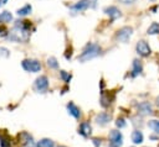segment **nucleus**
Masks as SVG:
<instances>
[{
    "label": "nucleus",
    "instance_id": "nucleus-1",
    "mask_svg": "<svg viewBox=\"0 0 159 147\" xmlns=\"http://www.w3.org/2000/svg\"><path fill=\"white\" fill-rule=\"evenodd\" d=\"M102 48L99 44L97 43H88L86 44V47L83 48V51L81 52V54L78 56V61L84 63V62H88L93 58H96L97 56H99Z\"/></svg>",
    "mask_w": 159,
    "mask_h": 147
},
{
    "label": "nucleus",
    "instance_id": "nucleus-2",
    "mask_svg": "<svg viewBox=\"0 0 159 147\" xmlns=\"http://www.w3.org/2000/svg\"><path fill=\"white\" fill-rule=\"evenodd\" d=\"M30 30H25V28H21V27H17L15 26L12 31L9 32V36L7 38L14 41V42H26L29 40V36H30Z\"/></svg>",
    "mask_w": 159,
    "mask_h": 147
},
{
    "label": "nucleus",
    "instance_id": "nucleus-3",
    "mask_svg": "<svg viewBox=\"0 0 159 147\" xmlns=\"http://www.w3.org/2000/svg\"><path fill=\"white\" fill-rule=\"evenodd\" d=\"M22 68L26 72H31V73H37L41 70V63L37 59H24L21 63Z\"/></svg>",
    "mask_w": 159,
    "mask_h": 147
},
{
    "label": "nucleus",
    "instance_id": "nucleus-4",
    "mask_svg": "<svg viewBox=\"0 0 159 147\" xmlns=\"http://www.w3.org/2000/svg\"><path fill=\"white\" fill-rule=\"evenodd\" d=\"M109 145L114 147H120L123 145V135L119 130H111L109 132Z\"/></svg>",
    "mask_w": 159,
    "mask_h": 147
},
{
    "label": "nucleus",
    "instance_id": "nucleus-5",
    "mask_svg": "<svg viewBox=\"0 0 159 147\" xmlns=\"http://www.w3.org/2000/svg\"><path fill=\"white\" fill-rule=\"evenodd\" d=\"M133 35V28L130 27V26H124V27H122V28H119L118 31H117V33H116V38L119 41V42H127L129 38H130V36Z\"/></svg>",
    "mask_w": 159,
    "mask_h": 147
},
{
    "label": "nucleus",
    "instance_id": "nucleus-6",
    "mask_svg": "<svg viewBox=\"0 0 159 147\" xmlns=\"http://www.w3.org/2000/svg\"><path fill=\"white\" fill-rule=\"evenodd\" d=\"M135 49H137V53H138L139 56H142V57H148V56L152 53V49H150L149 44H148L144 40H140V41L137 43Z\"/></svg>",
    "mask_w": 159,
    "mask_h": 147
},
{
    "label": "nucleus",
    "instance_id": "nucleus-7",
    "mask_svg": "<svg viewBox=\"0 0 159 147\" xmlns=\"http://www.w3.org/2000/svg\"><path fill=\"white\" fill-rule=\"evenodd\" d=\"M48 88V79L46 75H40L35 80V89L40 93H45Z\"/></svg>",
    "mask_w": 159,
    "mask_h": 147
},
{
    "label": "nucleus",
    "instance_id": "nucleus-8",
    "mask_svg": "<svg viewBox=\"0 0 159 147\" xmlns=\"http://www.w3.org/2000/svg\"><path fill=\"white\" fill-rule=\"evenodd\" d=\"M137 109H138V114H140L143 116L150 115L153 112V107H152V104L149 101H142V103H139L138 106H137Z\"/></svg>",
    "mask_w": 159,
    "mask_h": 147
},
{
    "label": "nucleus",
    "instance_id": "nucleus-9",
    "mask_svg": "<svg viewBox=\"0 0 159 147\" xmlns=\"http://www.w3.org/2000/svg\"><path fill=\"white\" fill-rule=\"evenodd\" d=\"M89 5H91V0H78L75 5L71 6V10L73 12H80V11L86 10Z\"/></svg>",
    "mask_w": 159,
    "mask_h": 147
},
{
    "label": "nucleus",
    "instance_id": "nucleus-10",
    "mask_svg": "<svg viewBox=\"0 0 159 147\" xmlns=\"http://www.w3.org/2000/svg\"><path fill=\"white\" fill-rule=\"evenodd\" d=\"M78 133L82 135L83 137H88L92 133V126H91V124L88 121L81 122V125L78 127Z\"/></svg>",
    "mask_w": 159,
    "mask_h": 147
},
{
    "label": "nucleus",
    "instance_id": "nucleus-11",
    "mask_svg": "<svg viewBox=\"0 0 159 147\" xmlns=\"http://www.w3.org/2000/svg\"><path fill=\"white\" fill-rule=\"evenodd\" d=\"M104 12L109 16L111 20H116V19H118V17L122 16L120 10H119L117 6H107V7L104 9Z\"/></svg>",
    "mask_w": 159,
    "mask_h": 147
},
{
    "label": "nucleus",
    "instance_id": "nucleus-12",
    "mask_svg": "<svg viewBox=\"0 0 159 147\" xmlns=\"http://www.w3.org/2000/svg\"><path fill=\"white\" fill-rule=\"evenodd\" d=\"M66 107H67V111H68V114H70L71 116H73L75 119H80V117H81V110H80V107H78L75 103L70 101Z\"/></svg>",
    "mask_w": 159,
    "mask_h": 147
},
{
    "label": "nucleus",
    "instance_id": "nucleus-13",
    "mask_svg": "<svg viewBox=\"0 0 159 147\" xmlns=\"http://www.w3.org/2000/svg\"><path fill=\"white\" fill-rule=\"evenodd\" d=\"M96 122L99 125V126H106L107 124H109L111 121V115L108 112H99L97 116H96Z\"/></svg>",
    "mask_w": 159,
    "mask_h": 147
},
{
    "label": "nucleus",
    "instance_id": "nucleus-14",
    "mask_svg": "<svg viewBox=\"0 0 159 147\" xmlns=\"http://www.w3.org/2000/svg\"><path fill=\"white\" fill-rule=\"evenodd\" d=\"M130 138H132V142H133L134 145H140V143H143V141H144V135H143V132H142L140 130H134V131L132 132Z\"/></svg>",
    "mask_w": 159,
    "mask_h": 147
},
{
    "label": "nucleus",
    "instance_id": "nucleus-15",
    "mask_svg": "<svg viewBox=\"0 0 159 147\" xmlns=\"http://www.w3.org/2000/svg\"><path fill=\"white\" fill-rule=\"evenodd\" d=\"M143 70V64L139 59H134L132 63V77H137L142 73Z\"/></svg>",
    "mask_w": 159,
    "mask_h": 147
},
{
    "label": "nucleus",
    "instance_id": "nucleus-16",
    "mask_svg": "<svg viewBox=\"0 0 159 147\" xmlns=\"http://www.w3.org/2000/svg\"><path fill=\"white\" fill-rule=\"evenodd\" d=\"M20 138H21V142L22 145H25V147L27 146H34V140H32V136L27 132H22L20 135Z\"/></svg>",
    "mask_w": 159,
    "mask_h": 147
},
{
    "label": "nucleus",
    "instance_id": "nucleus-17",
    "mask_svg": "<svg viewBox=\"0 0 159 147\" xmlns=\"http://www.w3.org/2000/svg\"><path fill=\"white\" fill-rule=\"evenodd\" d=\"M36 147H55V142L51 138H41L40 141H37Z\"/></svg>",
    "mask_w": 159,
    "mask_h": 147
},
{
    "label": "nucleus",
    "instance_id": "nucleus-18",
    "mask_svg": "<svg viewBox=\"0 0 159 147\" xmlns=\"http://www.w3.org/2000/svg\"><path fill=\"white\" fill-rule=\"evenodd\" d=\"M31 11H32V6H31L30 4H26L25 6H22L21 9H19L16 14H17L19 16H26V15H29Z\"/></svg>",
    "mask_w": 159,
    "mask_h": 147
},
{
    "label": "nucleus",
    "instance_id": "nucleus-19",
    "mask_svg": "<svg viewBox=\"0 0 159 147\" xmlns=\"http://www.w3.org/2000/svg\"><path fill=\"white\" fill-rule=\"evenodd\" d=\"M12 20V15L9 11H2L0 14V23H7Z\"/></svg>",
    "mask_w": 159,
    "mask_h": 147
},
{
    "label": "nucleus",
    "instance_id": "nucleus-20",
    "mask_svg": "<svg viewBox=\"0 0 159 147\" xmlns=\"http://www.w3.org/2000/svg\"><path fill=\"white\" fill-rule=\"evenodd\" d=\"M11 141L6 135H0V147H10Z\"/></svg>",
    "mask_w": 159,
    "mask_h": 147
},
{
    "label": "nucleus",
    "instance_id": "nucleus-21",
    "mask_svg": "<svg viewBox=\"0 0 159 147\" xmlns=\"http://www.w3.org/2000/svg\"><path fill=\"white\" fill-rule=\"evenodd\" d=\"M149 128H152L155 133H159V120H149L148 121Z\"/></svg>",
    "mask_w": 159,
    "mask_h": 147
},
{
    "label": "nucleus",
    "instance_id": "nucleus-22",
    "mask_svg": "<svg viewBox=\"0 0 159 147\" xmlns=\"http://www.w3.org/2000/svg\"><path fill=\"white\" fill-rule=\"evenodd\" d=\"M157 33H159V23L158 22H153L148 27V35H157Z\"/></svg>",
    "mask_w": 159,
    "mask_h": 147
},
{
    "label": "nucleus",
    "instance_id": "nucleus-23",
    "mask_svg": "<svg viewBox=\"0 0 159 147\" xmlns=\"http://www.w3.org/2000/svg\"><path fill=\"white\" fill-rule=\"evenodd\" d=\"M47 65L52 69H56V68H58V62L55 57H50V58H47Z\"/></svg>",
    "mask_w": 159,
    "mask_h": 147
},
{
    "label": "nucleus",
    "instance_id": "nucleus-24",
    "mask_svg": "<svg viewBox=\"0 0 159 147\" xmlns=\"http://www.w3.org/2000/svg\"><path fill=\"white\" fill-rule=\"evenodd\" d=\"M116 126H117L118 128H123V127L127 126V122H125V120H124L123 117H118V119L116 120Z\"/></svg>",
    "mask_w": 159,
    "mask_h": 147
},
{
    "label": "nucleus",
    "instance_id": "nucleus-25",
    "mask_svg": "<svg viewBox=\"0 0 159 147\" xmlns=\"http://www.w3.org/2000/svg\"><path fill=\"white\" fill-rule=\"evenodd\" d=\"M60 75H61L62 80L66 82V83H68V82L71 80V74H68V73L65 72V70H61V72H60Z\"/></svg>",
    "mask_w": 159,
    "mask_h": 147
},
{
    "label": "nucleus",
    "instance_id": "nucleus-26",
    "mask_svg": "<svg viewBox=\"0 0 159 147\" xmlns=\"http://www.w3.org/2000/svg\"><path fill=\"white\" fill-rule=\"evenodd\" d=\"M0 53H1V54H4L5 57H7V56L10 54V53H9V51H7L6 48H4V47H1V48H0Z\"/></svg>",
    "mask_w": 159,
    "mask_h": 147
},
{
    "label": "nucleus",
    "instance_id": "nucleus-27",
    "mask_svg": "<svg viewBox=\"0 0 159 147\" xmlns=\"http://www.w3.org/2000/svg\"><path fill=\"white\" fill-rule=\"evenodd\" d=\"M122 4H125V5H128V4H133L135 0H119Z\"/></svg>",
    "mask_w": 159,
    "mask_h": 147
},
{
    "label": "nucleus",
    "instance_id": "nucleus-28",
    "mask_svg": "<svg viewBox=\"0 0 159 147\" xmlns=\"http://www.w3.org/2000/svg\"><path fill=\"white\" fill-rule=\"evenodd\" d=\"M155 104H157L158 107H159V96H157V99H155Z\"/></svg>",
    "mask_w": 159,
    "mask_h": 147
},
{
    "label": "nucleus",
    "instance_id": "nucleus-29",
    "mask_svg": "<svg viewBox=\"0 0 159 147\" xmlns=\"http://www.w3.org/2000/svg\"><path fill=\"white\" fill-rule=\"evenodd\" d=\"M6 1H7V0H0L1 4H6Z\"/></svg>",
    "mask_w": 159,
    "mask_h": 147
},
{
    "label": "nucleus",
    "instance_id": "nucleus-30",
    "mask_svg": "<svg viewBox=\"0 0 159 147\" xmlns=\"http://www.w3.org/2000/svg\"><path fill=\"white\" fill-rule=\"evenodd\" d=\"M58 147H66V146H58Z\"/></svg>",
    "mask_w": 159,
    "mask_h": 147
},
{
    "label": "nucleus",
    "instance_id": "nucleus-31",
    "mask_svg": "<svg viewBox=\"0 0 159 147\" xmlns=\"http://www.w3.org/2000/svg\"><path fill=\"white\" fill-rule=\"evenodd\" d=\"M27 147H34V146H27Z\"/></svg>",
    "mask_w": 159,
    "mask_h": 147
},
{
    "label": "nucleus",
    "instance_id": "nucleus-32",
    "mask_svg": "<svg viewBox=\"0 0 159 147\" xmlns=\"http://www.w3.org/2000/svg\"><path fill=\"white\" fill-rule=\"evenodd\" d=\"M0 5H1V2H0Z\"/></svg>",
    "mask_w": 159,
    "mask_h": 147
}]
</instances>
